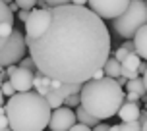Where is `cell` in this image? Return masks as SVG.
<instances>
[{
  "mask_svg": "<svg viewBox=\"0 0 147 131\" xmlns=\"http://www.w3.org/2000/svg\"><path fill=\"white\" fill-rule=\"evenodd\" d=\"M109 131H120V124H118V125H110Z\"/></svg>",
  "mask_w": 147,
  "mask_h": 131,
  "instance_id": "cell-36",
  "label": "cell"
},
{
  "mask_svg": "<svg viewBox=\"0 0 147 131\" xmlns=\"http://www.w3.org/2000/svg\"><path fill=\"white\" fill-rule=\"evenodd\" d=\"M20 66H22V68H27V70H33V72H37V64H35V60L31 58H25V56H23L22 58V62H20Z\"/></svg>",
  "mask_w": 147,
  "mask_h": 131,
  "instance_id": "cell-23",
  "label": "cell"
},
{
  "mask_svg": "<svg viewBox=\"0 0 147 131\" xmlns=\"http://www.w3.org/2000/svg\"><path fill=\"white\" fill-rule=\"evenodd\" d=\"M140 114H141V110L138 106V102H128V100L122 102V106L116 112V116L122 122H136V120H140Z\"/></svg>",
  "mask_w": 147,
  "mask_h": 131,
  "instance_id": "cell-10",
  "label": "cell"
},
{
  "mask_svg": "<svg viewBox=\"0 0 147 131\" xmlns=\"http://www.w3.org/2000/svg\"><path fill=\"white\" fill-rule=\"evenodd\" d=\"M140 64H141L140 54H138V52H130V54L126 56V60L122 62V68H124V70H132V72H138Z\"/></svg>",
  "mask_w": 147,
  "mask_h": 131,
  "instance_id": "cell-18",
  "label": "cell"
},
{
  "mask_svg": "<svg viewBox=\"0 0 147 131\" xmlns=\"http://www.w3.org/2000/svg\"><path fill=\"white\" fill-rule=\"evenodd\" d=\"M72 4H78V6H85L87 0H72Z\"/></svg>",
  "mask_w": 147,
  "mask_h": 131,
  "instance_id": "cell-35",
  "label": "cell"
},
{
  "mask_svg": "<svg viewBox=\"0 0 147 131\" xmlns=\"http://www.w3.org/2000/svg\"><path fill=\"white\" fill-rule=\"evenodd\" d=\"M124 100H128V102H138V100H141V96L128 91V95H124Z\"/></svg>",
  "mask_w": 147,
  "mask_h": 131,
  "instance_id": "cell-30",
  "label": "cell"
},
{
  "mask_svg": "<svg viewBox=\"0 0 147 131\" xmlns=\"http://www.w3.org/2000/svg\"><path fill=\"white\" fill-rule=\"evenodd\" d=\"M33 89H35L39 95L45 96L51 91V77H47L41 70H37L35 72V81H33Z\"/></svg>",
  "mask_w": 147,
  "mask_h": 131,
  "instance_id": "cell-12",
  "label": "cell"
},
{
  "mask_svg": "<svg viewBox=\"0 0 147 131\" xmlns=\"http://www.w3.org/2000/svg\"><path fill=\"white\" fill-rule=\"evenodd\" d=\"M126 91H130V93H136V95H140L141 98L147 96V91H145V85H143V77H136V79H128V83L124 85Z\"/></svg>",
  "mask_w": 147,
  "mask_h": 131,
  "instance_id": "cell-16",
  "label": "cell"
},
{
  "mask_svg": "<svg viewBox=\"0 0 147 131\" xmlns=\"http://www.w3.org/2000/svg\"><path fill=\"white\" fill-rule=\"evenodd\" d=\"M12 131H45L51 122L52 108L35 89L16 93L4 102Z\"/></svg>",
  "mask_w": 147,
  "mask_h": 131,
  "instance_id": "cell-2",
  "label": "cell"
},
{
  "mask_svg": "<svg viewBox=\"0 0 147 131\" xmlns=\"http://www.w3.org/2000/svg\"><path fill=\"white\" fill-rule=\"evenodd\" d=\"M145 2H147V0H145Z\"/></svg>",
  "mask_w": 147,
  "mask_h": 131,
  "instance_id": "cell-42",
  "label": "cell"
},
{
  "mask_svg": "<svg viewBox=\"0 0 147 131\" xmlns=\"http://www.w3.org/2000/svg\"><path fill=\"white\" fill-rule=\"evenodd\" d=\"M6 21H14V12L10 10V6L4 0H0V27H2V23H6ZM4 43H6V39L0 35V48L4 46Z\"/></svg>",
  "mask_w": 147,
  "mask_h": 131,
  "instance_id": "cell-14",
  "label": "cell"
},
{
  "mask_svg": "<svg viewBox=\"0 0 147 131\" xmlns=\"http://www.w3.org/2000/svg\"><path fill=\"white\" fill-rule=\"evenodd\" d=\"M45 98H47V102H49V106H51L52 110H54V108H60V106H64V96L60 95L56 89H51V91L45 95Z\"/></svg>",
  "mask_w": 147,
  "mask_h": 131,
  "instance_id": "cell-17",
  "label": "cell"
},
{
  "mask_svg": "<svg viewBox=\"0 0 147 131\" xmlns=\"http://www.w3.org/2000/svg\"><path fill=\"white\" fill-rule=\"evenodd\" d=\"M141 77H143V85H145V91H147V70H145V73H143Z\"/></svg>",
  "mask_w": 147,
  "mask_h": 131,
  "instance_id": "cell-37",
  "label": "cell"
},
{
  "mask_svg": "<svg viewBox=\"0 0 147 131\" xmlns=\"http://www.w3.org/2000/svg\"><path fill=\"white\" fill-rule=\"evenodd\" d=\"M4 127H10V122H8V116H6V110H4V104L0 106V129Z\"/></svg>",
  "mask_w": 147,
  "mask_h": 131,
  "instance_id": "cell-24",
  "label": "cell"
},
{
  "mask_svg": "<svg viewBox=\"0 0 147 131\" xmlns=\"http://www.w3.org/2000/svg\"><path fill=\"white\" fill-rule=\"evenodd\" d=\"M68 131H93V127H89V125L80 124V122H78V124H74V125H72V127H70Z\"/></svg>",
  "mask_w": 147,
  "mask_h": 131,
  "instance_id": "cell-26",
  "label": "cell"
},
{
  "mask_svg": "<svg viewBox=\"0 0 147 131\" xmlns=\"http://www.w3.org/2000/svg\"><path fill=\"white\" fill-rule=\"evenodd\" d=\"M8 6H10V10H12V12H20V6H18V2H10V4H8Z\"/></svg>",
  "mask_w": 147,
  "mask_h": 131,
  "instance_id": "cell-33",
  "label": "cell"
},
{
  "mask_svg": "<svg viewBox=\"0 0 147 131\" xmlns=\"http://www.w3.org/2000/svg\"><path fill=\"white\" fill-rule=\"evenodd\" d=\"M76 120H78V122H80V124H85V125H89V127H95L97 124H99V122H101V120H97L95 116H91V114H89L87 110L83 108V106H78V108H76Z\"/></svg>",
  "mask_w": 147,
  "mask_h": 131,
  "instance_id": "cell-13",
  "label": "cell"
},
{
  "mask_svg": "<svg viewBox=\"0 0 147 131\" xmlns=\"http://www.w3.org/2000/svg\"><path fill=\"white\" fill-rule=\"evenodd\" d=\"M72 0H47V4L51 8H54V6H64V4H70Z\"/></svg>",
  "mask_w": 147,
  "mask_h": 131,
  "instance_id": "cell-27",
  "label": "cell"
},
{
  "mask_svg": "<svg viewBox=\"0 0 147 131\" xmlns=\"http://www.w3.org/2000/svg\"><path fill=\"white\" fill-rule=\"evenodd\" d=\"M37 70L62 83H85L110 56V33L105 19L85 6L51 8V23L41 37H25Z\"/></svg>",
  "mask_w": 147,
  "mask_h": 131,
  "instance_id": "cell-1",
  "label": "cell"
},
{
  "mask_svg": "<svg viewBox=\"0 0 147 131\" xmlns=\"http://www.w3.org/2000/svg\"><path fill=\"white\" fill-rule=\"evenodd\" d=\"M76 122H78V120H76V112H74V108L60 106V108L52 110L49 127H51V131H68Z\"/></svg>",
  "mask_w": 147,
  "mask_h": 131,
  "instance_id": "cell-9",
  "label": "cell"
},
{
  "mask_svg": "<svg viewBox=\"0 0 147 131\" xmlns=\"http://www.w3.org/2000/svg\"><path fill=\"white\" fill-rule=\"evenodd\" d=\"M80 104H81V96H80V93L68 95L66 98H64V106H68V108H78Z\"/></svg>",
  "mask_w": 147,
  "mask_h": 131,
  "instance_id": "cell-19",
  "label": "cell"
},
{
  "mask_svg": "<svg viewBox=\"0 0 147 131\" xmlns=\"http://www.w3.org/2000/svg\"><path fill=\"white\" fill-rule=\"evenodd\" d=\"M141 131H147V120L143 122V124H141Z\"/></svg>",
  "mask_w": 147,
  "mask_h": 131,
  "instance_id": "cell-39",
  "label": "cell"
},
{
  "mask_svg": "<svg viewBox=\"0 0 147 131\" xmlns=\"http://www.w3.org/2000/svg\"><path fill=\"white\" fill-rule=\"evenodd\" d=\"M109 127L110 125H107V124H103V122H99V124L93 127V131H109Z\"/></svg>",
  "mask_w": 147,
  "mask_h": 131,
  "instance_id": "cell-31",
  "label": "cell"
},
{
  "mask_svg": "<svg viewBox=\"0 0 147 131\" xmlns=\"http://www.w3.org/2000/svg\"><path fill=\"white\" fill-rule=\"evenodd\" d=\"M89 8L103 19H114L124 12L130 0H87Z\"/></svg>",
  "mask_w": 147,
  "mask_h": 131,
  "instance_id": "cell-7",
  "label": "cell"
},
{
  "mask_svg": "<svg viewBox=\"0 0 147 131\" xmlns=\"http://www.w3.org/2000/svg\"><path fill=\"white\" fill-rule=\"evenodd\" d=\"M103 77H105V68H101V70H97V72L93 73L91 79H103Z\"/></svg>",
  "mask_w": 147,
  "mask_h": 131,
  "instance_id": "cell-32",
  "label": "cell"
},
{
  "mask_svg": "<svg viewBox=\"0 0 147 131\" xmlns=\"http://www.w3.org/2000/svg\"><path fill=\"white\" fill-rule=\"evenodd\" d=\"M0 89H2L4 96H12V95H16V89H14V85H12L10 81H4V83L0 85Z\"/></svg>",
  "mask_w": 147,
  "mask_h": 131,
  "instance_id": "cell-22",
  "label": "cell"
},
{
  "mask_svg": "<svg viewBox=\"0 0 147 131\" xmlns=\"http://www.w3.org/2000/svg\"><path fill=\"white\" fill-rule=\"evenodd\" d=\"M0 131H12V127H4V129H0Z\"/></svg>",
  "mask_w": 147,
  "mask_h": 131,
  "instance_id": "cell-40",
  "label": "cell"
},
{
  "mask_svg": "<svg viewBox=\"0 0 147 131\" xmlns=\"http://www.w3.org/2000/svg\"><path fill=\"white\" fill-rule=\"evenodd\" d=\"M103 68H105V75H107V77H112V79H116L118 75H120V72H122V64H120L114 56H112V58L109 56V60L105 62Z\"/></svg>",
  "mask_w": 147,
  "mask_h": 131,
  "instance_id": "cell-15",
  "label": "cell"
},
{
  "mask_svg": "<svg viewBox=\"0 0 147 131\" xmlns=\"http://www.w3.org/2000/svg\"><path fill=\"white\" fill-rule=\"evenodd\" d=\"M4 2H6V4H10V2H12V0H4Z\"/></svg>",
  "mask_w": 147,
  "mask_h": 131,
  "instance_id": "cell-41",
  "label": "cell"
},
{
  "mask_svg": "<svg viewBox=\"0 0 147 131\" xmlns=\"http://www.w3.org/2000/svg\"><path fill=\"white\" fill-rule=\"evenodd\" d=\"M128 54H130V52L126 50L124 46H120V48H118V50L114 52V58H116L118 62H120V64H122V62H124V60H126V56H128Z\"/></svg>",
  "mask_w": 147,
  "mask_h": 131,
  "instance_id": "cell-25",
  "label": "cell"
},
{
  "mask_svg": "<svg viewBox=\"0 0 147 131\" xmlns=\"http://www.w3.org/2000/svg\"><path fill=\"white\" fill-rule=\"evenodd\" d=\"M37 6H41V8H51L49 4H47V0H37Z\"/></svg>",
  "mask_w": 147,
  "mask_h": 131,
  "instance_id": "cell-34",
  "label": "cell"
},
{
  "mask_svg": "<svg viewBox=\"0 0 147 131\" xmlns=\"http://www.w3.org/2000/svg\"><path fill=\"white\" fill-rule=\"evenodd\" d=\"M4 104V93H2V89H0V106Z\"/></svg>",
  "mask_w": 147,
  "mask_h": 131,
  "instance_id": "cell-38",
  "label": "cell"
},
{
  "mask_svg": "<svg viewBox=\"0 0 147 131\" xmlns=\"http://www.w3.org/2000/svg\"><path fill=\"white\" fill-rule=\"evenodd\" d=\"M134 44H136V52L140 54V58L147 60V23L140 27L138 33L134 35Z\"/></svg>",
  "mask_w": 147,
  "mask_h": 131,
  "instance_id": "cell-11",
  "label": "cell"
},
{
  "mask_svg": "<svg viewBox=\"0 0 147 131\" xmlns=\"http://www.w3.org/2000/svg\"><path fill=\"white\" fill-rule=\"evenodd\" d=\"M122 46H124L128 52H136V44H134V39H126Z\"/></svg>",
  "mask_w": 147,
  "mask_h": 131,
  "instance_id": "cell-28",
  "label": "cell"
},
{
  "mask_svg": "<svg viewBox=\"0 0 147 131\" xmlns=\"http://www.w3.org/2000/svg\"><path fill=\"white\" fill-rule=\"evenodd\" d=\"M8 81L14 85L16 93H23V91H31L33 89V81H35V72L22 68V66H8Z\"/></svg>",
  "mask_w": 147,
  "mask_h": 131,
  "instance_id": "cell-8",
  "label": "cell"
},
{
  "mask_svg": "<svg viewBox=\"0 0 147 131\" xmlns=\"http://www.w3.org/2000/svg\"><path fill=\"white\" fill-rule=\"evenodd\" d=\"M120 131H141V122L136 120V122H122L120 124Z\"/></svg>",
  "mask_w": 147,
  "mask_h": 131,
  "instance_id": "cell-20",
  "label": "cell"
},
{
  "mask_svg": "<svg viewBox=\"0 0 147 131\" xmlns=\"http://www.w3.org/2000/svg\"><path fill=\"white\" fill-rule=\"evenodd\" d=\"M20 10H33L37 6V0H16Z\"/></svg>",
  "mask_w": 147,
  "mask_h": 131,
  "instance_id": "cell-21",
  "label": "cell"
},
{
  "mask_svg": "<svg viewBox=\"0 0 147 131\" xmlns=\"http://www.w3.org/2000/svg\"><path fill=\"white\" fill-rule=\"evenodd\" d=\"M147 23V2L145 0H130V4L122 14L114 17V31L122 39H134L140 27Z\"/></svg>",
  "mask_w": 147,
  "mask_h": 131,
  "instance_id": "cell-4",
  "label": "cell"
},
{
  "mask_svg": "<svg viewBox=\"0 0 147 131\" xmlns=\"http://www.w3.org/2000/svg\"><path fill=\"white\" fill-rule=\"evenodd\" d=\"M49 23H51V8H37V10H31L27 21L23 23L25 37H29V39L41 37L45 31H47Z\"/></svg>",
  "mask_w": 147,
  "mask_h": 131,
  "instance_id": "cell-6",
  "label": "cell"
},
{
  "mask_svg": "<svg viewBox=\"0 0 147 131\" xmlns=\"http://www.w3.org/2000/svg\"><path fill=\"white\" fill-rule=\"evenodd\" d=\"M80 96H81V106L101 122L116 116L118 108L124 102L122 85H118L116 79L107 77V75L103 79L85 81L81 85Z\"/></svg>",
  "mask_w": 147,
  "mask_h": 131,
  "instance_id": "cell-3",
  "label": "cell"
},
{
  "mask_svg": "<svg viewBox=\"0 0 147 131\" xmlns=\"http://www.w3.org/2000/svg\"><path fill=\"white\" fill-rule=\"evenodd\" d=\"M25 52H27V43H25V37L20 29L12 31V35L6 39V43L4 46L0 48V66H14V64H20L22 58L25 56Z\"/></svg>",
  "mask_w": 147,
  "mask_h": 131,
  "instance_id": "cell-5",
  "label": "cell"
},
{
  "mask_svg": "<svg viewBox=\"0 0 147 131\" xmlns=\"http://www.w3.org/2000/svg\"><path fill=\"white\" fill-rule=\"evenodd\" d=\"M29 14H31V10H20V12H18V19H20V21H27V17H29Z\"/></svg>",
  "mask_w": 147,
  "mask_h": 131,
  "instance_id": "cell-29",
  "label": "cell"
}]
</instances>
